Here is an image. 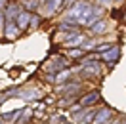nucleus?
Masks as SVG:
<instances>
[{
    "label": "nucleus",
    "mask_w": 126,
    "mask_h": 124,
    "mask_svg": "<svg viewBox=\"0 0 126 124\" xmlns=\"http://www.w3.org/2000/svg\"><path fill=\"white\" fill-rule=\"evenodd\" d=\"M21 12H23V10H19V4H17V2H10L8 6H6V10H4L6 23H8V21H16L17 16H19Z\"/></svg>",
    "instance_id": "nucleus-1"
},
{
    "label": "nucleus",
    "mask_w": 126,
    "mask_h": 124,
    "mask_svg": "<svg viewBox=\"0 0 126 124\" xmlns=\"http://www.w3.org/2000/svg\"><path fill=\"white\" fill-rule=\"evenodd\" d=\"M111 116H113V111L111 109H99L97 113H95V118H94V124H109Z\"/></svg>",
    "instance_id": "nucleus-2"
},
{
    "label": "nucleus",
    "mask_w": 126,
    "mask_h": 124,
    "mask_svg": "<svg viewBox=\"0 0 126 124\" xmlns=\"http://www.w3.org/2000/svg\"><path fill=\"white\" fill-rule=\"evenodd\" d=\"M31 19H32V14H31V12H25V10H23V12L17 16L16 23H17V27H19L21 31H25V29L31 25Z\"/></svg>",
    "instance_id": "nucleus-3"
},
{
    "label": "nucleus",
    "mask_w": 126,
    "mask_h": 124,
    "mask_svg": "<svg viewBox=\"0 0 126 124\" xmlns=\"http://www.w3.org/2000/svg\"><path fill=\"white\" fill-rule=\"evenodd\" d=\"M118 57H120V48H118V46H113L109 52H107V54H103V55H101L103 61L111 63V65H113V63H117V61H118Z\"/></svg>",
    "instance_id": "nucleus-4"
},
{
    "label": "nucleus",
    "mask_w": 126,
    "mask_h": 124,
    "mask_svg": "<svg viewBox=\"0 0 126 124\" xmlns=\"http://www.w3.org/2000/svg\"><path fill=\"white\" fill-rule=\"evenodd\" d=\"M97 101H99V93L97 92H90V93H86L84 97H80L79 105L80 107H90V105H94V103H97Z\"/></svg>",
    "instance_id": "nucleus-5"
},
{
    "label": "nucleus",
    "mask_w": 126,
    "mask_h": 124,
    "mask_svg": "<svg viewBox=\"0 0 126 124\" xmlns=\"http://www.w3.org/2000/svg\"><path fill=\"white\" fill-rule=\"evenodd\" d=\"M19 31H21V29H19V27H17V23L16 21H8V23H6V38H16L17 34H19Z\"/></svg>",
    "instance_id": "nucleus-6"
},
{
    "label": "nucleus",
    "mask_w": 126,
    "mask_h": 124,
    "mask_svg": "<svg viewBox=\"0 0 126 124\" xmlns=\"http://www.w3.org/2000/svg\"><path fill=\"white\" fill-rule=\"evenodd\" d=\"M65 2V0H48V6H46V14L48 16H52V14H55L57 10L61 8V4Z\"/></svg>",
    "instance_id": "nucleus-7"
},
{
    "label": "nucleus",
    "mask_w": 126,
    "mask_h": 124,
    "mask_svg": "<svg viewBox=\"0 0 126 124\" xmlns=\"http://www.w3.org/2000/svg\"><path fill=\"white\" fill-rule=\"evenodd\" d=\"M38 6H42L40 4V0H25L23 2V10L25 12H34V10H38Z\"/></svg>",
    "instance_id": "nucleus-8"
},
{
    "label": "nucleus",
    "mask_w": 126,
    "mask_h": 124,
    "mask_svg": "<svg viewBox=\"0 0 126 124\" xmlns=\"http://www.w3.org/2000/svg\"><path fill=\"white\" fill-rule=\"evenodd\" d=\"M82 42H84V38L80 36L79 32H75L71 38H67V40H65V46H80Z\"/></svg>",
    "instance_id": "nucleus-9"
},
{
    "label": "nucleus",
    "mask_w": 126,
    "mask_h": 124,
    "mask_svg": "<svg viewBox=\"0 0 126 124\" xmlns=\"http://www.w3.org/2000/svg\"><path fill=\"white\" fill-rule=\"evenodd\" d=\"M82 75H86V77H97V75H99V67H97L95 63L86 65V67H84V71H82Z\"/></svg>",
    "instance_id": "nucleus-10"
},
{
    "label": "nucleus",
    "mask_w": 126,
    "mask_h": 124,
    "mask_svg": "<svg viewBox=\"0 0 126 124\" xmlns=\"http://www.w3.org/2000/svg\"><path fill=\"white\" fill-rule=\"evenodd\" d=\"M79 84H69V86H63L61 92L65 93V95H75V93H79Z\"/></svg>",
    "instance_id": "nucleus-11"
},
{
    "label": "nucleus",
    "mask_w": 126,
    "mask_h": 124,
    "mask_svg": "<svg viewBox=\"0 0 126 124\" xmlns=\"http://www.w3.org/2000/svg\"><path fill=\"white\" fill-rule=\"evenodd\" d=\"M105 21H103V19H99V21H97V23L95 25H92V32H95V34H97V32H101V31H105Z\"/></svg>",
    "instance_id": "nucleus-12"
},
{
    "label": "nucleus",
    "mask_w": 126,
    "mask_h": 124,
    "mask_svg": "<svg viewBox=\"0 0 126 124\" xmlns=\"http://www.w3.org/2000/svg\"><path fill=\"white\" fill-rule=\"evenodd\" d=\"M19 95L25 97V99H36V97H38V92H31V90H29V92H23V93H19Z\"/></svg>",
    "instance_id": "nucleus-13"
},
{
    "label": "nucleus",
    "mask_w": 126,
    "mask_h": 124,
    "mask_svg": "<svg viewBox=\"0 0 126 124\" xmlns=\"http://www.w3.org/2000/svg\"><path fill=\"white\" fill-rule=\"evenodd\" d=\"M69 55H71V57H82V55H84V50H69Z\"/></svg>",
    "instance_id": "nucleus-14"
},
{
    "label": "nucleus",
    "mask_w": 126,
    "mask_h": 124,
    "mask_svg": "<svg viewBox=\"0 0 126 124\" xmlns=\"http://www.w3.org/2000/svg\"><path fill=\"white\" fill-rule=\"evenodd\" d=\"M38 23H40V16H32V19H31V27H32V29H36V27H38Z\"/></svg>",
    "instance_id": "nucleus-15"
},
{
    "label": "nucleus",
    "mask_w": 126,
    "mask_h": 124,
    "mask_svg": "<svg viewBox=\"0 0 126 124\" xmlns=\"http://www.w3.org/2000/svg\"><path fill=\"white\" fill-rule=\"evenodd\" d=\"M75 4H77V0H65V8H69V10H71Z\"/></svg>",
    "instance_id": "nucleus-16"
},
{
    "label": "nucleus",
    "mask_w": 126,
    "mask_h": 124,
    "mask_svg": "<svg viewBox=\"0 0 126 124\" xmlns=\"http://www.w3.org/2000/svg\"><path fill=\"white\" fill-rule=\"evenodd\" d=\"M97 2H99V4H103V6H107V4H109L111 0H97Z\"/></svg>",
    "instance_id": "nucleus-17"
},
{
    "label": "nucleus",
    "mask_w": 126,
    "mask_h": 124,
    "mask_svg": "<svg viewBox=\"0 0 126 124\" xmlns=\"http://www.w3.org/2000/svg\"><path fill=\"white\" fill-rule=\"evenodd\" d=\"M122 2H124V0H115V4H117V6H120Z\"/></svg>",
    "instance_id": "nucleus-18"
},
{
    "label": "nucleus",
    "mask_w": 126,
    "mask_h": 124,
    "mask_svg": "<svg viewBox=\"0 0 126 124\" xmlns=\"http://www.w3.org/2000/svg\"><path fill=\"white\" fill-rule=\"evenodd\" d=\"M4 2H6V0H0V10H2V6H4Z\"/></svg>",
    "instance_id": "nucleus-19"
},
{
    "label": "nucleus",
    "mask_w": 126,
    "mask_h": 124,
    "mask_svg": "<svg viewBox=\"0 0 126 124\" xmlns=\"http://www.w3.org/2000/svg\"><path fill=\"white\" fill-rule=\"evenodd\" d=\"M2 122H4V118H2V116H0V124H2Z\"/></svg>",
    "instance_id": "nucleus-20"
},
{
    "label": "nucleus",
    "mask_w": 126,
    "mask_h": 124,
    "mask_svg": "<svg viewBox=\"0 0 126 124\" xmlns=\"http://www.w3.org/2000/svg\"><path fill=\"white\" fill-rule=\"evenodd\" d=\"M84 2H86V0H84Z\"/></svg>",
    "instance_id": "nucleus-21"
}]
</instances>
